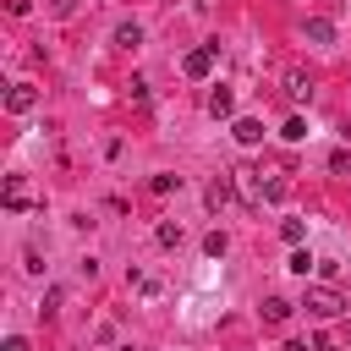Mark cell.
I'll use <instances>...</instances> for the list:
<instances>
[{
    "mask_svg": "<svg viewBox=\"0 0 351 351\" xmlns=\"http://www.w3.org/2000/svg\"><path fill=\"white\" fill-rule=\"evenodd\" d=\"M33 99H38V93H33V82H16V88H11V99H5V104H11V110H16V115H22V110H33Z\"/></svg>",
    "mask_w": 351,
    "mask_h": 351,
    "instance_id": "3957f363",
    "label": "cell"
},
{
    "mask_svg": "<svg viewBox=\"0 0 351 351\" xmlns=\"http://www.w3.org/2000/svg\"><path fill=\"white\" fill-rule=\"evenodd\" d=\"M126 351H132V346H126Z\"/></svg>",
    "mask_w": 351,
    "mask_h": 351,
    "instance_id": "44dd1931",
    "label": "cell"
},
{
    "mask_svg": "<svg viewBox=\"0 0 351 351\" xmlns=\"http://www.w3.org/2000/svg\"><path fill=\"white\" fill-rule=\"evenodd\" d=\"M236 181H241V192H247V203H258V170H247V165H241V170H236Z\"/></svg>",
    "mask_w": 351,
    "mask_h": 351,
    "instance_id": "8fae6325",
    "label": "cell"
},
{
    "mask_svg": "<svg viewBox=\"0 0 351 351\" xmlns=\"http://www.w3.org/2000/svg\"><path fill=\"white\" fill-rule=\"evenodd\" d=\"M307 38H313V44H329V38H335V22H329V16H313V22H307Z\"/></svg>",
    "mask_w": 351,
    "mask_h": 351,
    "instance_id": "8992f818",
    "label": "cell"
},
{
    "mask_svg": "<svg viewBox=\"0 0 351 351\" xmlns=\"http://www.w3.org/2000/svg\"><path fill=\"white\" fill-rule=\"evenodd\" d=\"M258 137H263V126H258V121H236V143H247V148H252Z\"/></svg>",
    "mask_w": 351,
    "mask_h": 351,
    "instance_id": "30bf717a",
    "label": "cell"
},
{
    "mask_svg": "<svg viewBox=\"0 0 351 351\" xmlns=\"http://www.w3.org/2000/svg\"><path fill=\"white\" fill-rule=\"evenodd\" d=\"M329 170L346 176V170H351V148H335V154H329Z\"/></svg>",
    "mask_w": 351,
    "mask_h": 351,
    "instance_id": "9a60e30c",
    "label": "cell"
},
{
    "mask_svg": "<svg viewBox=\"0 0 351 351\" xmlns=\"http://www.w3.org/2000/svg\"><path fill=\"white\" fill-rule=\"evenodd\" d=\"M285 351H313V346H307V340H291V346H285Z\"/></svg>",
    "mask_w": 351,
    "mask_h": 351,
    "instance_id": "ffe728a7",
    "label": "cell"
},
{
    "mask_svg": "<svg viewBox=\"0 0 351 351\" xmlns=\"http://www.w3.org/2000/svg\"><path fill=\"white\" fill-rule=\"evenodd\" d=\"M285 93H291V99H313V82H307L302 71H285Z\"/></svg>",
    "mask_w": 351,
    "mask_h": 351,
    "instance_id": "52a82bcc",
    "label": "cell"
},
{
    "mask_svg": "<svg viewBox=\"0 0 351 351\" xmlns=\"http://www.w3.org/2000/svg\"><path fill=\"white\" fill-rule=\"evenodd\" d=\"M5 208H27V192H22V181H16V176L5 181Z\"/></svg>",
    "mask_w": 351,
    "mask_h": 351,
    "instance_id": "7c38bea8",
    "label": "cell"
},
{
    "mask_svg": "<svg viewBox=\"0 0 351 351\" xmlns=\"http://www.w3.org/2000/svg\"><path fill=\"white\" fill-rule=\"evenodd\" d=\"M313 351H335V340H329V335H318V340H313Z\"/></svg>",
    "mask_w": 351,
    "mask_h": 351,
    "instance_id": "d6986e66",
    "label": "cell"
},
{
    "mask_svg": "<svg viewBox=\"0 0 351 351\" xmlns=\"http://www.w3.org/2000/svg\"><path fill=\"white\" fill-rule=\"evenodd\" d=\"M159 247H181V225H176V219L159 225Z\"/></svg>",
    "mask_w": 351,
    "mask_h": 351,
    "instance_id": "5bb4252c",
    "label": "cell"
},
{
    "mask_svg": "<svg viewBox=\"0 0 351 351\" xmlns=\"http://www.w3.org/2000/svg\"><path fill=\"white\" fill-rule=\"evenodd\" d=\"M214 49H219V44H203V49H192V55L181 60V71H186V77H208V66H214Z\"/></svg>",
    "mask_w": 351,
    "mask_h": 351,
    "instance_id": "7a4b0ae2",
    "label": "cell"
},
{
    "mask_svg": "<svg viewBox=\"0 0 351 351\" xmlns=\"http://www.w3.org/2000/svg\"><path fill=\"white\" fill-rule=\"evenodd\" d=\"M115 44H121V49L143 44V27H137V22H121V27H115Z\"/></svg>",
    "mask_w": 351,
    "mask_h": 351,
    "instance_id": "ba28073f",
    "label": "cell"
},
{
    "mask_svg": "<svg viewBox=\"0 0 351 351\" xmlns=\"http://www.w3.org/2000/svg\"><path fill=\"white\" fill-rule=\"evenodd\" d=\"M280 137H285V143H302V137H307V121H302V115H291V121H285V132H280Z\"/></svg>",
    "mask_w": 351,
    "mask_h": 351,
    "instance_id": "4fadbf2b",
    "label": "cell"
},
{
    "mask_svg": "<svg viewBox=\"0 0 351 351\" xmlns=\"http://www.w3.org/2000/svg\"><path fill=\"white\" fill-rule=\"evenodd\" d=\"M230 104H236L230 88H214V93H208V110H214V115H230Z\"/></svg>",
    "mask_w": 351,
    "mask_h": 351,
    "instance_id": "9c48e42d",
    "label": "cell"
},
{
    "mask_svg": "<svg viewBox=\"0 0 351 351\" xmlns=\"http://www.w3.org/2000/svg\"><path fill=\"white\" fill-rule=\"evenodd\" d=\"M230 186H236V176H214V181H208V203H214V208L230 203Z\"/></svg>",
    "mask_w": 351,
    "mask_h": 351,
    "instance_id": "277c9868",
    "label": "cell"
},
{
    "mask_svg": "<svg viewBox=\"0 0 351 351\" xmlns=\"http://www.w3.org/2000/svg\"><path fill=\"white\" fill-rule=\"evenodd\" d=\"M203 252H208V258H219V252H225V236H219V230H214V236H203Z\"/></svg>",
    "mask_w": 351,
    "mask_h": 351,
    "instance_id": "ac0fdd59",
    "label": "cell"
},
{
    "mask_svg": "<svg viewBox=\"0 0 351 351\" xmlns=\"http://www.w3.org/2000/svg\"><path fill=\"white\" fill-rule=\"evenodd\" d=\"M280 236H285V241L296 247V241H302V219H285V225H280Z\"/></svg>",
    "mask_w": 351,
    "mask_h": 351,
    "instance_id": "e0dca14e",
    "label": "cell"
},
{
    "mask_svg": "<svg viewBox=\"0 0 351 351\" xmlns=\"http://www.w3.org/2000/svg\"><path fill=\"white\" fill-rule=\"evenodd\" d=\"M302 307H307L313 318H335V313H346V296H340L335 285H307V296H302Z\"/></svg>",
    "mask_w": 351,
    "mask_h": 351,
    "instance_id": "6da1fadb",
    "label": "cell"
},
{
    "mask_svg": "<svg viewBox=\"0 0 351 351\" xmlns=\"http://www.w3.org/2000/svg\"><path fill=\"white\" fill-rule=\"evenodd\" d=\"M176 186H181V176H170V170H165V176H154V192H159V197H165V192H176Z\"/></svg>",
    "mask_w": 351,
    "mask_h": 351,
    "instance_id": "2e32d148",
    "label": "cell"
},
{
    "mask_svg": "<svg viewBox=\"0 0 351 351\" xmlns=\"http://www.w3.org/2000/svg\"><path fill=\"white\" fill-rule=\"evenodd\" d=\"M285 318H291V302L285 296H269L263 302V324H285Z\"/></svg>",
    "mask_w": 351,
    "mask_h": 351,
    "instance_id": "5b68a950",
    "label": "cell"
}]
</instances>
